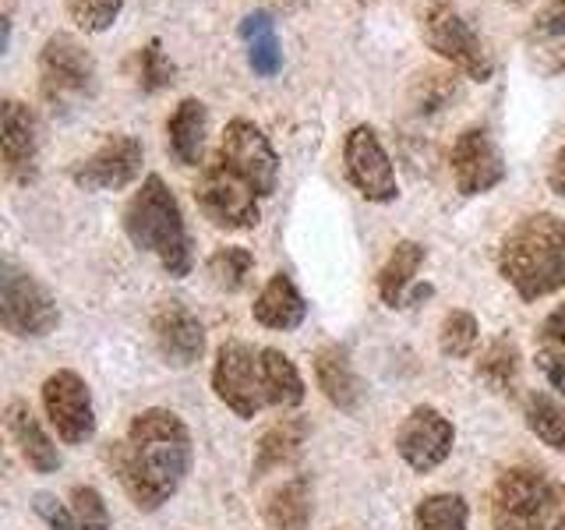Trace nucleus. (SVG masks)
Segmentation results:
<instances>
[{"label": "nucleus", "instance_id": "nucleus-2", "mask_svg": "<svg viewBox=\"0 0 565 530\" xmlns=\"http://www.w3.org/2000/svg\"><path fill=\"white\" fill-rule=\"evenodd\" d=\"M499 273L523 300H541L565 287V220L555 212L523 216L502 237Z\"/></svg>", "mask_w": 565, "mask_h": 530}, {"label": "nucleus", "instance_id": "nucleus-3", "mask_svg": "<svg viewBox=\"0 0 565 530\" xmlns=\"http://www.w3.org/2000/svg\"><path fill=\"white\" fill-rule=\"evenodd\" d=\"M124 234L131 237L138 252L156 255L173 279H184L191 273L194 255H191L184 212L177 194L167 188L159 173H149L141 188L131 194L128 209H124Z\"/></svg>", "mask_w": 565, "mask_h": 530}, {"label": "nucleus", "instance_id": "nucleus-5", "mask_svg": "<svg viewBox=\"0 0 565 530\" xmlns=\"http://www.w3.org/2000/svg\"><path fill=\"white\" fill-rule=\"evenodd\" d=\"M99 88V71L71 32H53L40 50V96L53 114H71Z\"/></svg>", "mask_w": 565, "mask_h": 530}, {"label": "nucleus", "instance_id": "nucleus-14", "mask_svg": "<svg viewBox=\"0 0 565 530\" xmlns=\"http://www.w3.org/2000/svg\"><path fill=\"white\" fill-rule=\"evenodd\" d=\"M452 442H456V428L446 414L435 411V406H414L396 432V453L411 470L431 474L449 459Z\"/></svg>", "mask_w": 565, "mask_h": 530}, {"label": "nucleus", "instance_id": "nucleus-25", "mask_svg": "<svg viewBox=\"0 0 565 530\" xmlns=\"http://www.w3.org/2000/svg\"><path fill=\"white\" fill-rule=\"evenodd\" d=\"M424 244L417 241H399L393 247V255H388V262L382 265L379 273V297L385 300L388 308H406V300H411V283L417 276V269L424 265Z\"/></svg>", "mask_w": 565, "mask_h": 530}, {"label": "nucleus", "instance_id": "nucleus-34", "mask_svg": "<svg viewBox=\"0 0 565 530\" xmlns=\"http://www.w3.org/2000/svg\"><path fill=\"white\" fill-rule=\"evenodd\" d=\"M124 0H67V14L82 32H106L117 25Z\"/></svg>", "mask_w": 565, "mask_h": 530}, {"label": "nucleus", "instance_id": "nucleus-7", "mask_svg": "<svg viewBox=\"0 0 565 530\" xmlns=\"http://www.w3.org/2000/svg\"><path fill=\"white\" fill-rule=\"evenodd\" d=\"M258 199L262 194L237 170H230L220 156L209 159L199 184H194V202H199L202 216L220 230H252L262 220Z\"/></svg>", "mask_w": 565, "mask_h": 530}, {"label": "nucleus", "instance_id": "nucleus-35", "mask_svg": "<svg viewBox=\"0 0 565 530\" xmlns=\"http://www.w3.org/2000/svg\"><path fill=\"white\" fill-rule=\"evenodd\" d=\"M71 512H75V530H110V509L93 485L71 488Z\"/></svg>", "mask_w": 565, "mask_h": 530}, {"label": "nucleus", "instance_id": "nucleus-22", "mask_svg": "<svg viewBox=\"0 0 565 530\" xmlns=\"http://www.w3.org/2000/svg\"><path fill=\"white\" fill-rule=\"evenodd\" d=\"M252 315H255V322H258V326H265V329H282V332H287V329H297L300 322H305L308 305H305V297H300L297 283H294L287 273H276V276L262 287V294L255 297Z\"/></svg>", "mask_w": 565, "mask_h": 530}, {"label": "nucleus", "instance_id": "nucleus-30", "mask_svg": "<svg viewBox=\"0 0 565 530\" xmlns=\"http://www.w3.org/2000/svg\"><path fill=\"white\" fill-rule=\"evenodd\" d=\"M470 523V506L463 495L438 491L420 499L414 509V530H467Z\"/></svg>", "mask_w": 565, "mask_h": 530}, {"label": "nucleus", "instance_id": "nucleus-29", "mask_svg": "<svg viewBox=\"0 0 565 530\" xmlns=\"http://www.w3.org/2000/svg\"><path fill=\"white\" fill-rule=\"evenodd\" d=\"M526 428L534 432L547 449L565 453V400H555L547 393H530L523 403Z\"/></svg>", "mask_w": 565, "mask_h": 530}, {"label": "nucleus", "instance_id": "nucleus-19", "mask_svg": "<svg viewBox=\"0 0 565 530\" xmlns=\"http://www.w3.org/2000/svg\"><path fill=\"white\" fill-rule=\"evenodd\" d=\"M4 428L11 435V442L22 453L25 464L35 470V474H53L61 467V449L53 446V438L43 432V424L35 421L32 406L25 400H8L4 406Z\"/></svg>", "mask_w": 565, "mask_h": 530}, {"label": "nucleus", "instance_id": "nucleus-21", "mask_svg": "<svg viewBox=\"0 0 565 530\" xmlns=\"http://www.w3.org/2000/svg\"><path fill=\"white\" fill-rule=\"evenodd\" d=\"M315 379L326 400L340 411H358L361 403V382L353 375L350 353L340 343H326L315 350Z\"/></svg>", "mask_w": 565, "mask_h": 530}, {"label": "nucleus", "instance_id": "nucleus-38", "mask_svg": "<svg viewBox=\"0 0 565 530\" xmlns=\"http://www.w3.org/2000/svg\"><path fill=\"white\" fill-rule=\"evenodd\" d=\"M541 332H544V340H547V343H555V347L565 350V305H558L552 315L544 318V329H541Z\"/></svg>", "mask_w": 565, "mask_h": 530}, {"label": "nucleus", "instance_id": "nucleus-36", "mask_svg": "<svg viewBox=\"0 0 565 530\" xmlns=\"http://www.w3.org/2000/svg\"><path fill=\"white\" fill-rule=\"evenodd\" d=\"M537 364H541V371H544V379L552 382L555 393L565 400V350L555 347V343L541 347V350H537Z\"/></svg>", "mask_w": 565, "mask_h": 530}, {"label": "nucleus", "instance_id": "nucleus-17", "mask_svg": "<svg viewBox=\"0 0 565 530\" xmlns=\"http://www.w3.org/2000/svg\"><path fill=\"white\" fill-rule=\"evenodd\" d=\"M0 152H4V177L11 184L35 181V173H40V128H35V114L18 99H4Z\"/></svg>", "mask_w": 565, "mask_h": 530}, {"label": "nucleus", "instance_id": "nucleus-1", "mask_svg": "<svg viewBox=\"0 0 565 530\" xmlns=\"http://www.w3.org/2000/svg\"><path fill=\"white\" fill-rule=\"evenodd\" d=\"M191 432L173 411L149 406L114 446V467L128 499L141 512H156L170 502L191 470Z\"/></svg>", "mask_w": 565, "mask_h": 530}, {"label": "nucleus", "instance_id": "nucleus-16", "mask_svg": "<svg viewBox=\"0 0 565 530\" xmlns=\"http://www.w3.org/2000/svg\"><path fill=\"white\" fill-rule=\"evenodd\" d=\"M152 336L159 353L173 368H191L205 353V329L184 300H163L152 315Z\"/></svg>", "mask_w": 565, "mask_h": 530}, {"label": "nucleus", "instance_id": "nucleus-4", "mask_svg": "<svg viewBox=\"0 0 565 530\" xmlns=\"http://www.w3.org/2000/svg\"><path fill=\"white\" fill-rule=\"evenodd\" d=\"M494 530H565V485L541 467H509L491 488Z\"/></svg>", "mask_w": 565, "mask_h": 530}, {"label": "nucleus", "instance_id": "nucleus-11", "mask_svg": "<svg viewBox=\"0 0 565 530\" xmlns=\"http://www.w3.org/2000/svg\"><path fill=\"white\" fill-rule=\"evenodd\" d=\"M43 411L67 446H82L96 435V406L78 371L61 368L43 382Z\"/></svg>", "mask_w": 565, "mask_h": 530}, {"label": "nucleus", "instance_id": "nucleus-12", "mask_svg": "<svg viewBox=\"0 0 565 530\" xmlns=\"http://www.w3.org/2000/svg\"><path fill=\"white\" fill-rule=\"evenodd\" d=\"M449 170H452V181L456 191L473 199V194H488L491 188H499L505 181V159L494 146L491 131L484 124H470L456 135L452 141V152H449Z\"/></svg>", "mask_w": 565, "mask_h": 530}, {"label": "nucleus", "instance_id": "nucleus-15", "mask_svg": "<svg viewBox=\"0 0 565 530\" xmlns=\"http://www.w3.org/2000/svg\"><path fill=\"white\" fill-rule=\"evenodd\" d=\"M141 163H146V152H141L138 138L110 135L93 156L71 167V181L82 191H120L138 181Z\"/></svg>", "mask_w": 565, "mask_h": 530}, {"label": "nucleus", "instance_id": "nucleus-9", "mask_svg": "<svg viewBox=\"0 0 565 530\" xmlns=\"http://www.w3.org/2000/svg\"><path fill=\"white\" fill-rule=\"evenodd\" d=\"M212 389L244 421L255 417L262 406H269L262 379V350L244 340H226L216 350V364H212Z\"/></svg>", "mask_w": 565, "mask_h": 530}, {"label": "nucleus", "instance_id": "nucleus-23", "mask_svg": "<svg viewBox=\"0 0 565 530\" xmlns=\"http://www.w3.org/2000/svg\"><path fill=\"white\" fill-rule=\"evenodd\" d=\"M311 485L308 477H287L265 495L262 517L273 530H308L311 523Z\"/></svg>", "mask_w": 565, "mask_h": 530}, {"label": "nucleus", "instance_id": "nucleus-31", "mask_svg": "<svg viewBox=\"0 0 565 530\" xmlns=\"http://www.w3.org/2000/svg\"><path fill=\"white\" fill-rule=\"evenodd\" d=\"M205 269H209V279L216 283L220 290L237 294V290H244L247 276H252V269H255V255L241 244H226V247H216V252H212Z\"/></svg>", "mask_w": 565, "mask_h": 530}, {"label": "nucleus", "instance_id": "nucleus-33", "mask_svg": "<svg viewBox=\"0 0 565 530\" xmlns=\"http://www.w3.org/2000/svg\"><path fill=\"white\" fill-rule=\"evenodd\" d=\"M173 75H177V67L167 61L163 43L149 40L146 46H141V53H138V88L141 93H159V88L173 85L177 82Z\"/></svg>", "mask_w": 565, "mask_h": 530}, {"label": "nucleus", "instance_id": "nucleus-18", "mask_svg": "<svg viewBox=\"0 0 565 530\" xmlns=\"http://www.w3.org/2000/svg\"><path fill=\"white\" fill-rule=\"evenodd\" d=\"M526 64L537 75H565V0H547L523 32Z\"/></svg>", "mask_w": 565, "mask_h": 530}, {"label": "nucleus", "instance_id": "nucleus-39", "mask_svg": "<svg viewBox=\"0 0 565 530\" xmlns=\"http://www.w3.org/2000/svg\"><path fill=\"white\" fill-rule=\"evenodd\" d=\"M547 188H552L558 199H565V149L552 159V170H547Z\"/></svg>", "mask_w": 565, "mask_h": 530}, {"label": "nucleus", "instance_id": "nucleus-26", "mask_svg": "<svg viewBox=\"0 0 565 530\" xmlns=\"http://www.w3.org/2000/svg\"><path fill=\"white\" fill-rule=\"evenodd\" d=\"M241 40L247 46V64H252L255 75H276L282 67V50H279V35H276V22L269 11H252L241 18Z\"/></svg>", "mask_w": 565, "mask_h": 530}, {"label": "nucleus", "instance_id": "nucleus-40", "mask_svg": "<svg viewBox=\"0 0 565 530\" xmlns=\"http://www.w3.org/2000/svg\"><path fill=\"white\" fill-rule=\"evenodd\" d=\"M512 4H523V0H512Z\"/></svg>", "mask_w": 565, "mask_h": 530}, {"label": "nucleus", "instance_id": "nucleus-6", "mask_svg": "<svg viewBox=\"0 0 565 530\" xmlns=\"http://www.w3.org/2000/svg\"><path fill=\"white\" fill-rule=\"evenodd\" d=\"M417 22H420V40L428 43L441 61H449L473 82H491L494 57L488 43L473 32V25L449 4V0H428V4L420 8Z\"/></svg>", "mask_w": 565, "mask_h": 530}, {"label": "nucleus", "instance_id": "nucleus-20", "mask_svg": "<svg viewBox=\"0 0 565 530\" xmlns=\"http://www.w3.org/2000/svg\"><path fill=\"white\" fill-rule=\"evenodd\" d=\"M205 131H209V110L202 99H181L167 120V149L181 167H199L205 152Z\"/></svg>", "mask_w": 565, "mask_h": 530}, {"label": "nucleus", "instance_id": "nucleus-8", "mask_svg": "<svg viewBox=\"0 0 565 530\" xmlns=\"http://www.w3.org/2000/svg\"><path fill=\"white\" fill-rule=\"evenodd\" d=\"M0 322H4L11 336H22V340L50 336L61 322L57 300L50 297L40 279L18 269L14 262H4V269H0Z\"/></svg>", "mask_w": 565, "mask_h": 530}, {"label": "nucleus", "instance_id": "nucleus-13", "mask_svg": "<svg viewBox=\"0 0 565 530\" xmlns=\"http://www.w3.org/2000/svg\"><path fill=\"white\" fill-rule=\"evenodd\" d=\"M343 163H347L350 184L358 188L367 202H393L399 194L393 159H388L382 138L371 124L350 128V135L343 141Z\"/></svg>", "mask_w": 565, "mask_h": 530}, {"label": "nucleus", "instance_id": "nucleus-24", "mask_svg": "<svg viewBox=\"0 0 565 530\" xmlns=\"http://www.w3.org/2000/svg\"><path fill=\"white\" fill-rule=\"evenodd\" d=\"M305 438H308V424L300 417H287V421L273 424V428L265 432L258 438V446H255L252 474L265 477V474H273L279 467H290L294 459L300 456V449H305Z\"/></svg>", "mask_w": 565, "mask_h": 530}, {"label": "nucleus", "instance_id": "nucleus-27", "mask_svg": "<svg viewBox=\"0 0 565 530\" xmlns=\"http://www.w3.org/2000/svg\"><path fill=\"white\" fill-rule=\"evenodd\" d=\"M262 379H265V396H269V406H279V411H290V406L305 403V379H300L297 364L276 347L262 350Z\"/></svg>", "mask_w": 565, "mask_h": 530}, {"label": "nucleus", "instance_id": "nucleus-37", "mask_svg": "<svg viewBox=\"0 0 565 530\" xmlns=\"http://www.w3.org/2000/svg\"><path fill=\"white\" fill-rule=\"evenodd\" d=\"M35 512L50 523V530H75V512L71 506H61L53 495H35Z\"/></svg>", "mask_w": 565, "mask_h": 530}, {"label": "nucleus", "instance_id": "nucleus-32", "mask_svg": "<svg viewBox=\"0 0 565 530\" xmlns=\"http://www.w3.org/2000/svg\"><path fill=\"white\" fill-rule=\"evenodd\" d=\"M477 336H481V329H477V318L463 308L449 311L446 318H441V329H438V347L446 358H470L473 347H477Z\"/></svg>", "mask_w": 565, "mask_h": 530}, {"label": "nucleus", "instance_id": "nucleus-28", "mask_svg": "<svg viewBox=\"0 0 565 530\" xmlns=\"http://www.w3.org/2000/svg\"><path fill=\"white\" fill-rule=\"evenodd\" d=\"M477 379H481L491 393H516L520 382V347L509 340V336H499L477 361Z\"/></svg>", "mask_w": 565, "mask_h": 530}, {"label": "nucleus", "instance_id": "nucleus-10", "mask_svg": "<svg viewBox=\"0 0 565 530\" xmlns=\"http://www.w3.org/2000/svg\"><path fill=\"white\" fill-rule=\"evenodd\" d=\"M216 156L230 170H237L247 184H252L262 199H269L276 191V181H279V156L273 149L269 135H265L255 120L247 117H234L223 128V138H220V149Z\"/></svg>", "mask_w": 565, "mask_h": 530}]
</instances>
